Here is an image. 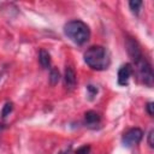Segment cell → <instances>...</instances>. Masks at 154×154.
Returning <instances> with one entry per match:
<instances>
[{"instance_id": "18", "label": "cell", "mask_w": 154, "mask_h": 154, "mask_svg": "<svg viewBox=\"0 0 154 154\" xmlns=\"http://www.w3.org/2000/svg\"><path fill=\"white\" fill-rule=\"evenodd\" d=\"M0 78H1V75H0Z\"/></svg>"}, {"instance_id": "5", "label": "cell", "mask_w": 154, "mask_h": 154, "mask_svg": "<svg viewBox=\"0 0 154 154\" xmlns=\"http://www.w3.org/2000/svg\"><path fill=\"white\" fill-rule=\"evenodd\" d=\"M126 49H128V53L130 55V58L134 60V61H137L140 58H142V52H141V48L137 43L136 40H134L132 37H128L126 38Z\"/></svg>"}, {"instance_id": "13", "label": "cell", "mask_w": 154, "mask_h": 154, "mask_svg": "<svg viewBox=\"0 0 154 154\" xmlns=\"http://www.w3.org/2000/svg\"><path fill=\"white\" fill-rule=\"evenodd\" d=\"M87 90H88V96H89V100H93L96 94H97V88L93 84H88L87 85Z\"/></svg>"}, {"instance_id": "10", "label": "cell", "mask_w": 154, "mask_h": 154, "mask_svg": "<svg viewBox=\"0 0 154 154\" xmlns=\"http://www.w3.org/2000/svg\"><path fill=\"white\" fill-rule=\"evenodd\" d=\"M141 6H142V1L141 0H131V1H129V7H130L131 12L135 13V14H138Z\"/></svg>"}, {"instance_id": "12", "label": "cell", "mask_w": 154, "mask_h": 154, "mask_svg": "<svg viewBox=\"0 0 154 154\" xmlns=\"http://www.w3.org/2000/svg\"><path fill=\"white\" fill-rule=\"evenodd\" d=\"M12 108H13L12 102H6V103L4 105V107H2V109H1V113H0L1 118H6V117L12 112Z\"/></svg>"}, {"instance_id": "9", "label": "cell", "mask_w": 154, "mask_h": 154, "mask_svg": "<svg viewBox=\"0 0 154 154\" xmlns=\"http://www.w3.org/2000/svg\"><path fill=\"white\" fill-rule=\"evenodd\" d=\"M84 118H85V123L89 125H94L100 122V116L95 111H87L84 114Z\"/></svg>"}, {"instance_id": "8", "label": "cell", "mask_w": 154, "mask_h": 154, "mask_svg": "<svg viewBox=\"0 0 154 154\" xmlns=\"http://www.w3.org/2000/svg\"><path fill=\"white\" fill-rule=\"evenodd\" d=\"M38 61L43 69H48L51 66V55L46 49H41L38 53Z\"/></svg>"}, {"instance_id": "11", "label": "cell", "mask_w": 154, "mask_h": 154, "mask_svg": "<svg viewBox=\"0 0 154 154\" xmlns=\"http://www.w3.org/2000/svg\"><path fill=\"white\" fill-rule=\"evenodd\" d=\"M60 79V73L58 71V69H52L51 73H49V82L52 85H55Z\"/></svg>"}, {"instance_id": "16", "label": "cell", "mask_w": 154, "mask_h": 154, "mask_svg": "<svg viewBox=\"0 0 154 154\" xmlns=\"http://www.w3.org/2000/svg\"><path fill=\"white\" fill-rule=\"evenodd\" d=\"M154 103L153 102H148L147 103V106H146V109H147V112H148V114L149 116H153L154 114Z\"/></svg>"}, {"instance_id": "14", "label": "cell", "mask_w": 154, "mask_h": 154, "mask_svg": "<svg viewBox=\"0 0 154 154\" xmlns=\"http://www.w3.org/2000/svg\"><path fill=\"white\" fill-rule=\"evenodd\" d=\"M90 153V146H83L76 150V154H89Z\"/></svg>"}, {"instance_id": "1", "label": "cell", "mask_w": 154, "mask_h": 154, "mask_svg": "<svg viewBox=\"0 0 154 154\" xmlns=\"http://www.w3.org/2000/svg\"><path fill=\"white\" fill-rule=\"evenodd\" d=\"M84 61L94 70L102 71L109 66L111 58L108 51L102 46H91L84 53Z\"/></svg>"}, {"instance_id": "3", "label": "cell", "mask_w": 154, "mask_h": 154, "mask_svg": "<svg viewBox=\"0 0 154 154\" xmlns=\"http://www.w3.org/2000/svg\"><path fill=\"white\" fill-rule=\"evenodd\" d=\"M135 69H136V72H137L140 81L143 84L152 87L153 81H154V75H153V70H152L150 64L147 61V59L144 57H142L137 61H135Z\"/></svg>"}, {"instance_id": "2", "label": "cell", "mask_w": 154, "mask_h": 154, "mask_svg": "<svg viewBox=\"0 0 154 154\" xmlns=\"http://www.w3.org/2000/svg\"><path fill=\"white\" fill-rule=\"evenodd\" d=\"M64 34L75 43L83 45L89 40L90 30L89 26L78 19L70 20L64 25Z\"/></svg>"}, {"instance_id": "7", "label": "cell", "mask_w": 154, "mask_h": 154, "mask_svg": "<svg viewBox=\"0 0 154 154\" xmlns=\"http://www.w3.org/2000/svg\"><path fill=\"white\" fill-rule=\"evenodd\" d=\"M64 79H65V84L69 89H73L75 85H76V82H77V78H76V73H75V70L71 67V66H66L65 69V75H64Z\"/></svg>"}, {"instance_id": "6", "label": "cell", "mask_w": 154, "mask_h": 154, "mask_svg": "<svg viewBox=\"0 0 154 154\" xmlns=\"http://www.w3.org/2000/svg\"><path fill=\"white\" fill-rule=\"evenodd\" d=\"M132 73V66L131 64L123 65L118 71V84L119 85H126L129 83L130 76Z\"/></svg>"}, {"instance_id": "4", "label": "cell", "mask_w": 154, "mask_h": 154, "mask_svg": "<svg viewBox=\"0 0 154 154\" xmlns=\"http://www.w3.org/2000/svg\"><path fill=\"white\" fill-rule=\"evenodd\" d=\"M142 137H143V131L140 128H132L123 135V143L126 147H132L138 144Z\"/></svg>"}, {"instance_id": "17", "label": "cell", "mask_w": 154, "mask_h": 154, "mask_svg": "<svg viewBox=\"0 0 154 154\" xmlns=\"http://www.w3.org/2000/svg\"><path fill=\"white\" fill-rule=\"evenodd\" d=\"M4 128H5V126H4V125H2V124H0V131H1V130H2V129H4Z\"/></svg>"}, {"instance_id": "15", "label": "cell", "mask_w": 154, "mask_h": 154, "mask_svg": "<svg viewBox=\"0 0 154 154\" xmlns=\"http://www.w3.org/2000/svg\"><path fill=\"white\" fill-rule=\"evenodd\" d=\"M153 136H154V130L152 129V130L149 131V134H148V144H149V147H150V148H153V147H154V141H153Z\"/></svg>"}]
</instances>
